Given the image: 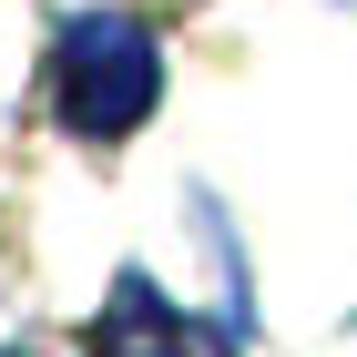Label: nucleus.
Wrapping results in <instances>:
<instances>
[{"label": "nucleus", "instance_id": "obj_1", "mask_svg": "<svg viewBox=\"0 0 357 357\" xmlns=\"http://www.w3.org/2000/svg\"><path fill=\"white\" fill-rule=\"evenodd\" d=\"M52 92H61V123L92 143L133 133L143 112H153V92H164V61H153V31L123 21V10H92V21L61 31L52 52Z\"/></svg>", "mask_w": 357, "mask_h": 357}, {"label": "nucleus", "instance_id": "obj_2", "mask_svg": "<svg viewBox=\"0 0 357 357\" xmlns=\"http://www.w3.org/2000/svg\"><path fill=\"white\" fill-rule=\"evenodd\" d=\"M92 357H184V317L174 306H153V286H123V296L102 306V327H92Z\"/></svg>", "mask_w": 357, "mask_h": 357}]
</instances>
